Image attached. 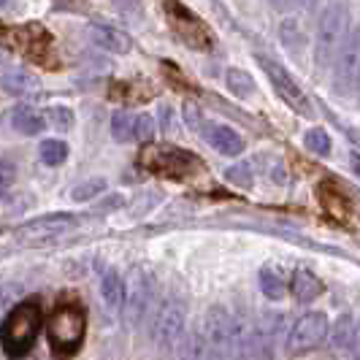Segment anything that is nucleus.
Segmentation results:
<instances>
[{
  "mask_svg": "<svg viewBox=\"0 0 360 360\" xmlns=\"http://www.w3.org/2000/svg\"><path fill=\"white\" fill-rule=\"evenodd\" d=\"M103 190H106V179L95 176V179H87V181H82V184H76L71 190V198L79 200V203H87V200L98 198Z\"/></svg>",
  "mask_w": 360,
  "mask_h": 360,
  "instance_id": "nucleus-24",
  "label": "nucleus"
},
{
  "mask_svg": "<svg viewBox=\"0 0 360 360\" xmlns=\"http://www.w3.org/2000/svg\"><path fill=\"white\" fill-rule=\"evenodd\" d=\"M46 339H49V349L57 360L73 358L82 344H84V333H87V311L79 304H60L49 314L46 320Z\"/></svg>",
  "mask_w": 360,
  "mask_h": 360,
  "instance_id": "nucleus-3",
  "label": "nucleus"
},
{
  "mask_svg": "<svg viewBox=\"0 0 360 360\" xmlns=\"http://www.w3.org/2000/svg\"><path fill=\"white\" fill-rule=\"evenodd\" d=\"M184 117H187V125L190 127H195V130H200V114H198V108L193 106V103H187V106H184Z\"/></svg>",
  "mask_w": 360,
  "mask_h": 360,
  "instance_id": "nucleus-34",
  "label": "nucleus"
},
{
  "mask_svg": "<svg viewBox=\"0 0 360 360\" xmlns=\"http://www.w3.org/2000/svg\"><path fill=\"white\" fill-rule=\"evenodd\" d=\"M257 63L263 65V71L269 73L271 87L276 90V95H279L292 111H298V114H304V117H311V103H309V98L304 95V90L295 84V79H292L279 63H274L269 57H257Z\"/></svg>",
  "mask_w": 360,
  "mask_h": 360,
  "instance_id": "nucleus-10",
  "label": "nucleus"
},
{
  "mask_svg": "<svg viewBox=\"0 0 360 360\" xmlns=\"http://www.w3.org/2000/svg\"><path fill=\"white\" fill-rule=\"evenodd\" d=\"M352 336H355V323H352V317H342L339 325L333 328V333H330V344H333V347H352Z\"/></svg>",
  "mask_w": 360,
  "mask_h": 360,
  "instance_id": "nucleus-26",
  "label": "nucleus"
},
{
  "mask_svg": "<svg viewBox=\"0 0 360 360\" xmlns=\"http://www.w3.org/2000/svg\"><path fill=\"white\" fill-rule=\"evenodd\" d=\"M179 360H222V358L209 347L206 336H203V330H200V325L195 323L193 328H187L184 336H181Z\"/></svg>",
  "mask_w": 360,
  "mask_h": 360,
  "instance_id": "nucleus-14",
  "label": "nucleus"
},
{
  "mask_svg": "<svg viewBox=\"0 0 360 360\" xmlns=\"http://www.w3.org/2000/svg\"><path fill=\"white\" fill-rule=\"evenodd\" d=\"M87 36L92 38V44H98V46H101V49H106V52L127 54L130 49H133L130 36L122 33V30H117V27H111V25L92 22V25H87Z\"/></svg>",
  "mask_w": 360,
  "mask_h": 360,
  "instance_id": "nucleus-13",
  "label": "nucleus"
},
{
  "mask_svg": "<svg viewBox=\"0 0 360 360\" xmlns=\"http://www.w3.org/2000/svg\"><path fill=\"white\" fill-rule=\"evenodd\" d=\"M225 179L233 181L236 187H252V168L247 162H238V165L225 171Z\"/></svg>",
  "mask_w": 360,
  "mask_h": 360,
  "instance_id": "nucleus-28",
  "label": "nucleus"
},
{
  "mask_svg": "<svg viewBox=\"0 0 360 360\" xmlns=\"http://www.w3.org/2000/svg\"><path fill=\"white\" fill-rule=\"evenodd\" d=\"M155 292H158V282H155V274L144 266H136L130 271L125 282V323L127 328H141L144 320L152 314L155 307Z\"/></svg>",
  "mask_w": 360,
  "mask_h": 360,
  "instance_id": "nucleus-6",
  "label": "nucleus"
},
{
  "mask_svg": "<svg viewBox=\"0 0 360 360\" xmlns=\"http://www.w3.org/2000/svg\"><path fill=\"white\" fill-rule=\"evenodd\" d=\"M260 290H263V295L271 298V301H282L288 295L290 282L276 266H266V269H260Z\"/></svg>",
  "mask_w": 360,
  "mask_h": 360,
  "instance_id": "nucleus-19",
  "label": "nucleus"
},
{
  "mask_svg": "<svg viewBox=\"0 0 360 360\" xmlns=\"http://www.w3.org/2000/svg\"><path fill=\"white\" fill-rule=\"evenodd\" d=\"M285 330V317L279 311H266L257 323L252 325V358L274 360L276 344L282 339Z\"/></svg>",
  "mask_w": 360,
  "mask_h": 360,
  "instance_id": "nucleus-11",
  "label": "nucleus"
},
{
  "mask_svg": "<svg viewBox=\"0 0 360 360\" xmlns=\"http://www.w3.org/2000/svg\"><path fill=\"white\" fill-rule=\"evenodd\" d=\"M136 120H139V114L114 111V117H111V136H114V141H120V144L136 141Z\"/></svg>",
  "mask_w": 360,
  "mask_h": 360,
  "instance_id": "nucleus-21",
  "label": "nucleus"
},
{
  "mask_svg": "<svg viewBox=\"0 0 360 360\" xmlns=\"http://www.w3.org/2000/svg\"><path fill=\"white\" fill-rule=\"evenodd\" d=\"M46 125L54 130H71L73 127V111L68 106H49L44 111Z\"/></svg>",
  "mask_w": 360,
  "mask_h": 360,
  "instance_id": "nucleus-25",
  "label": "nucleus"
},
{
  "mask_svg": "<svg viewBox=\"0 0 360 360\" xmlns=\"http://www.w3.org/2000/svg\"><path fill=\"white\" fill-rule=\"evenodd\" d=\"M46 325L44 320V309L36 298L33 301H19L6 311L3 323H0V347L8 358H25L30 355L33 344H36L41 328Z\"/></svg>",
  "mask_w": 360,
  "mask_h": 360,
  "instance_id": "nucleus-2",
  "label": "nucleus"
},
{
  "mask_svg": "<svg viewBox=\"0 0 360 360\" xmlns=\"http://www.w3.org/2000/svg\"><path fill=\"white\" fill-rule=\"evenodd\" d=\"M184 323H187V307L184 301L176 298V295H168L162 298L160 307L152 311V325H149V336H152V344L160 349V352H174L179 347L181 336H184Z\"/></svg>",
  "mask_w": 360,
  "mask_h": 360,
  "instance_id": "nucleus-5",
  "label": "nucleus"
},
{
  "mask_svg": "<svg viewBox=\"0 0 360 360\" xmlns=\"http://www.w3.org/2000/svg\"><path fill=\"white\" fill-rule=\"evenodd\" d=\"M352 355H355V360H360V320L355 323V336H352Z\"/></svg>",
  "mask_w": 360,
  "mask_h": 360,
  "instance_id": "nucleus-35",
  "label": "nucleus"
},
{
  "mask_svg": "<svg viewBox=\"0 0 360 360\" xmlns=\"http://www.w3.org/2000/svg\"><path fill=\"white\" fill-rule=\"evenodd\" d=\"M225 84H228V90L233 92V95H238V98H250L255 92V79L247 71H241V68H228Z\"/></svg>",
  "mask_w": 360,
  "mask_h": 360,
  "instance_id": "nucleus-23",
  "label": "nucleus"
},
{
  "mask_svg": "<svg viewBox=\"0 0 360 360\" xmlns=\"http://www.w3.org/2000/svg\"><path fill=\"white\" fill-rule=\"evenodd\" d=\"M333 90L339 95H352L360 84V27L349 30L347 41L333 60Z\"/></svg>",
  "mask_w": 360,
  "mask_h": 360,
  "instance_id": "nucleus-8",
  "label": "nucleus"
},
{
  "mask_svg": "<svg viewBox=\"0 0 360 360\" xmlns=\"http://www.w3.org/2000/svg\"><path fill=\"white\" fill-rule=\"evenodd\" d=\"M8 122L11 127L22 133V136H38L44 125H46V120H44V114L33 106H17L11 114H8Z\"/></svg>",
  "mask_w": 360,
  "mask_h": 360,
  "instance_id": "nucleus-18",
  "label": "nucleus"
},
{
  "mask_svg": "<svg viewBox=\"0 0 360 360\" xmlns=\"http://www.w3.org/2000/svg\"><path fill=\"white\" fill-rule=\"evenodd\" d=\"M0 60H3V54H0Z\"/></svg>",
  "mask_w": 360,
  "mask_h": 360,
  "instance_id": "nucleus-38",
  "label": "nucleus"
},
{
  "mask_svg": "<svg viewBox=\"0 0 360 360\" xmlns=\"http://www.w3.org/2000/svg\"><path fill=\"white\" fill-rule=\"evenodd\" d=\"M38 155H41L44 165H52V168L54 165H63V162L68 160V144L60 141V139H46L38 146Z\"/></svg>",
  "mask_w": 360,
  "mask_h": 360,
  "instance_id": "nucleus-22",
  "label": "nucleus"
},
{
  "mask_svg": "<svg viewBox=\"0 0 360 360\" xmlns=\"http://www.w3.org/2000/svg\"><path fill=\"white\" fill-rule=\"evenodd\" d=\"M209 347L222 360L252 358V325H247L238 314L225 307H212L198 320Z\"/></svg>",
  "mask_w": 360,
  "mask_h": 360,
  "instance_id": "nucleus-1",
  "label": "nucleus"
},
{
  "mask_svg": "<svg viewBox=\"0 0 360 360\" xmlns=\"http://www.w3.org/2000/svg\"><path fill=\"white\" fill-rule=\"evenodd\" d=\"M311 0H271V6L274 8H279V11H295V8H307Z\"/></svg>",
  "mask_w": 360,
  "mask_h": 360,
  "instance_id": "nucleus-31",
  "label": "nucleus"
},
{
  "mask_svg": "<svg viewBox=\"0 0 360 360\" xmlns=\"http://www.w3.org/2000/svg\"><path fill=\"white\" fill-rule=\"evenodd\" d=\"M3 6H8V0H0V8H3Z\"/></svg>",
  "mask_w": 360,
  "mask_h": 360,
  "instance_id": "nucleus-37",
  "label": "nucleus"
},
{
  "mask_svg": "<svg viewBox=\"0 0 360 360\" xmlns=\"http://www.w3.org/2000/svg\"><path fill=\"white\" fill-rule=\"evenodd\" d=\"M101 298L111 314H117L120 309L125 307V279L117 274L114 269H108L101 276Z\"/></svg>",
  "mask_w": 360,
  "mask_h": 360,
  "instance_id": "nucleus-17",
  "label": "nucleus"
},
{
  "mask_svg": "<svg viewBox=\"0 0 360 360\" xmlns=\"http://www.w3.org/2000/svg\"><path fill=\"white\" fill-rule=\"evenodd\" d=\"M290 292L298 304H311L314 298H320L325 292V285L320 282V276H314L309 269H295L292 279H290Z\"/></svg>",
  "mask_w": 360,
  "mask_h": 360,
  "instance_id": "nucleus-15",
  "label": "nucleus"
},
{
  "mask_svg": "<svg viewBox=\"0 0 360 360\" xmlns=\"http://www.w3.org/2000/svg\"><path fill=\"white\" fill-rule=\"evenodd\" d=\"M352 171H355V176H358V181H360V152L358 149L352 152Z\"/></svg>",
  "mask_w": 360,
  "mask_h": 360,
  "instance_id": "nucleus-36",
  "label": "nucleus"
},
{
  "mask_svg": "<svg viewBox=\"0 0 360 360\" xmlns=\"http://www.w3.org/2000/svg\"><path fill=\"white\" fill-rule=\"evenodd\" d=\"M122 206V195H111V198H106L98 209H95V214H106V212H111V209H120Z\"/></svg>",
  "mask_w": 360,
  "mask_h": 360,
  "instance_id": "nucleus-33",
  "label": "nucleus"
},
{
  "mask_svg": "<svg viewBox=\"0 0 360 360\" xmlns=\"http://www.w3.org/2000/svg\"><path fill=\"white\" fill-rule=\"evenodd\" d=\"M304 144H307V149L309 152H314V155H328V152H330V139H328V133H325L323 127L309 130L307 139H304Z\"/></svg>",
  "mask_w": 360,
  "mask_h": 360,
  "instance_id": "nucleus-27",
  "label": "nucleus"
},
{
  "mask_svg": "<svg viewBox=\"0 0 360 360\" xmlns=\"http://www.w3.org/2000/svg\"><path fill=\"white\" fill-rule=\"evenodd\" d=\"M76 222H79V217L68 214V212H54V214L36 217V219L19 225L17 241L19 244H27V247H41L46 241H54L57 236H63L65 231H71Z\"/></svg>",
  "mask_w": 360,
  "mask_h": 360,
  "instance_id": "nucleus-9",
  "label": "nucleus"
},
{
  "mask_svg": "<svg viewBox=\"0 0 360 360\" xmlns=\"http://www.w3.org/2000/svg\"><path fill=\"white\" fill-rule=\"evenodd\" d=\"M330 333V323L323 311H307L301 314L295 323L290 325L288 339H285V349L290 355H307L314 347L325 342V336Z\"/></svg>",
  "mask_w": 360,
  "mask_h": 360,
  "instance_id": "nucleus-7",
  "label": "nucleus"
},
{
  "mask_svg": "<svg viewBox=\"0 0 360 360\" xmlns=\"http://www.w3.org/2000/svg\"><path fill=\"white\" fill-rule=\"evenodd\" d=\"M17 179V165L11 160H0V195L14 184Z\"/></svg>",
  "mask_w": 360,
  "mask_h": 360,
  "instance_id": "nucleus-30",
  "label": "nucleus"
},
{
  "mask_svg": "<svg viewBox=\"0 0 360 360\" xmlns=\"http://www.w3.org/2000/svg\"><path fill=\"white\" fill-rule=\"evenodd\" d=\"M0 90L6 95H14V98H25V95H36L41 90V82L36 73L19 68V71H8L0 79Z\"/></svg>",
  "mask_w": 360,
  "mask_h": 360,
  "instance_id": "nucleus-16",
  "label": "nucleus"
},
{
  "mask_svg": "<svg viewBox=\"0 0 360 360\" xmlns=\"http://www.w3.org/2000/svg\"><path fill=\"white\" fill-rule=\"evenodd\" d=\"M155 136V120L149 114H139L136 120V141H149Z\"/></svg>",
  "mask_w": 360,
  "mask_h": 360,
  "instance_id": "nucleus-29",
  "label": "nucleus"
},
{
  "mask_svg": "<svg viewBox=\"0 0 360 360\" xmlns=\"http://www.w3.org/2000/svg\"><path fill=\"white\" fill-rule=\"evenodd\" d=\"M279 38H282V44H285L288 52L298 54L304 46H307V33H304L301 22H298L295 17H288L282 25H279Z\"/></svg>",
  "mask_w": 360,
  "mask_h": 360,
  "instance_id": "nucleus-20",
  "label": "nucleus"
},
{
  "mask_svg": "<svg viewBox=\"0 0 360 360\" xmlns=\"http://www.w3.org/2000/svg\"><path fill=\"white\" fill-rule=\"evenodd\" d=\"M122 14H136V11H141V0H111Z\"/></svg>",
  "mask_w": 360,
  "mask_h": 360,
  "instance_id": "nucleus-32",
  "label": "nucleus"
},
{
  "mask_svg": "<svg viewBox=\"0 0 360 360\" xmlns=\"http://www.w3.org/2000/svg\"><path fill=\"white\" fill-rule=\"evenodd\" d=\"M200 130H203V139L214 146L219 155H225V158H238V155L244 152V139L236 133L233 127L206 122Z\"/></svg>",
  "mask_w": 360,
  "mask_h": 360,
  "instance_id": "nucleus-12",
  "label": "nucleus"
},
{
  "mask_svg": "<svg viewBox=\"0 0 360 360\" xmlns=\"http://www.w3.org/2000/svg\"><path fill=\"white\" fill-rule=\"evenodd\" d=\"M349 6L336 0L330 6H325V11L317 19V30H314V63L317 68H330L336 54L342 49V44L349 36Z\"/></svg>",
  "mask_w": 360,
  "mask_h": 360,
  "instance_id": "nucleus-4",
  "label": "nucleus"
}]
</instances>
